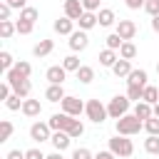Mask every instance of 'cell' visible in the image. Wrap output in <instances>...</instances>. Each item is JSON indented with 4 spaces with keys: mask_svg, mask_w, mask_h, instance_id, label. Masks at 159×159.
I'll return each instance as SVG.
<instances>
[{
    "mask_svg": "<svg viewBox=\"0 0 159 159\" xmlns=\"http://www.w3.org/2000/svg\"><path fill=\"white\" fill-rule=\"evenodd\" d=\"M142 129H144V122L134 114H124L122 119H117V134H122V137H134Z\"/></svg>",
    "mask_w": 159,
    "mask_h": 159,
    "instance_id": "1",
    "label": "cell"
},
{
    "mask_svg": "<svg viewBox=\"0 0 159 159\" xmlns=\"http://www.w3.org/2000/svg\"><path fill=\"white\" fill-rule=\"evenodd\" d=\"M109 152H112L114 157L124 159V157H132V154H134V144H132V139H129V137L117 134V137H112V139H109Z\"/></svg>",
    "mask_w": 159,
    "mask_h": 159,
    "instance_id": "2",
    "label": "cell"
},
{
    "mask_svg": "<svg viewBox=\"0 0 159 159\" xmlns=\"http://www.w3.org/2000/svg\"><path fill=\"white\" fill-rule=\"evenodd\" d=\"M129 107H132V102L127 99V94H117V97H112V99H109L107 112H109V117H112V119H122L124 114H129Z\"/></svg>",
    "mask_w": 159,
    "mask_h": 159,
    "instance_id": "3",
    "label": "cell"
},
{
    "mask_svg": "<svg viewBox=\"0 0 159 159\" xmlns=\"http://www.w3.org/2000/svg\"><path fill=\"white\" fill-rule=\"evenodd\" d=\"M84 114H87V119H89V122H94V124H102V122L109 117L107 107H104L99 99H89V102L84 104Z\"/></svg>",
    "mask_w": 159,
    "mask_h": 159,
    "instance_id": "4",
    "label": "cell"
},
{
    "mask_svg": "<svg viewBox=\"0 0 159 159\" xmlns=\"http://www.w3.org/2000/svg\"><path fill=\"white\" fill-rule=\"evenodd\" d=\"M47 124H50L52 132H70V127L75 124V117H70V114H65V112H55V114L47 119Z\"/></svg>",
    "mask_w": 159,
    "mask_h": 159,
    "instance_id": "5",
    "label": "cell"
},
{
    "mask_svg": "<svg viewBox=\"0 0 159 159\" xmlns=\"http://www.w3.org/2000/svg\"><path fill=\"white\" fill-rule=\"evenodd\" d=\"M60 104H62V112L70 114V117H80V114L84 112V102H82L80 97H72V94H67Z\"/></svg>",
    "mask_w": 159,
    "mask_h": 159,
    "instance_id": "6",
    "label": "cell"
},
{
    "mask_svg": "<svg viewBox=\"0 0 159 159\" xmlns=\"http://www.w3.org/2000/svg\"><path fill=\"white\" fill-rule=\"evenodd\" d=\"M30 139L32 142H50L52 139V129L47 122H32L30 127Z\"/></svg>",
    "mask_w": 159,
    "mask_h": 159,
    "instance_id": "7",
    "label": "cell"
},
{
    "mask_svg": "<svg viewBox=\"0 0 159 159\" xmlns=\"http://www.w3.org/2000/svg\"><path fill=\"white\" fill-rule=\"evenodd\" d=\"M114 32H117L124 42H132V40H134V35H137V22H134V20H119Z\"/></svg>",
    "mask_w": 159,
    "mask_h": 159,
    "instance_id": "8",
    "label": "cell"
},
{
    "mask_svg": "<svg viewBox=\"0 0 159 159\" xmlns=\"http://www.w3.org/2000/svg\"><path fill=\"white\" fill-rule=\"evenodd\" d=\"M87 45H89V37L84 30H75L70 35V50L72 52H82V50H87Z\"/></svg>",
    "mask_w": 159,
    "mask_h": 159,
    "instance_id": "9",
    "label": "cell"
},
{
    "mask_svg": "<svg viewBox=\"0 0 159 159\" xmlns=\"http://www.w3.org/2000/svg\"><path fill=\"white\" fill-rule=\"evenodd\" d=\"M45 77H47L50 84H65V80H67V70H65L62 65H52V67H47Z\"/></svg>",
    "mask_w": 159,
    "mask_h": 159,
    "instance_id": "10",
    "label": "cell"
},
{
    "mask_svg": "<svg viewBox=\"0 0 159 159\" xmlns=\"http://www.w3.org/2000/svg\"><path fill=\"white\" fill-rule=\"evenodd\" d=\"M84 15V5H82V0H65V17H70V20H80Z\"/></svg>",
    "mask_w": 159,
    "mask_h": 159,
    "instance_id": "11",
    "label": "cell"
},
{
    "mask_svg": "<svg viewBox=\"0 0 159 159\" xmlns=\"http://www.w3.org/2000/svg\"><path fill=\"white\" fill-rule=\"evenodd\" d=\"M52 27H55L57 35H67V37H70V35L75 32V20H70V17L62 15V17H57V20L52 22Z\"/></svg>",
    "mask_w": 159,
    "mask_h": 159,
    "instance_id": "12",
    "label": "cell"
},
{
    "mask_svg": "<svg viewBox=\"0 0 159 159\" xmlns=\"http://www.w3.org/2000/svg\"><path fill=\"white\" fill-rule=\"evenodd\" d=\"M52 147H55V152H65L70 144H72V137L67 134V132H52Z\"/></svg>",
    "mask_w": 159,
    "mask_h": 159,
    "instance_id": "13",
    "label": "cell"
},
{
    "mask_svg": "<svg viewBox=\"0 0 159 159\" xmlns=\"http://www.w3.org/2000/svg\"><path fill=\"white\" fill-rule=\"evenodd\" d=\"M127 87H147V70H132L127 77Z\"/></svg>",
    "mask_w": 159,
    "mask_h": 159,
    "instance_id": "14",
    "label": "cell"
},
{
    "mask_svg": "<svg viewBox=\"0 0 159 159\" xmlns=\"http://www.w3.org/2000/svg\"><path fill=\"white\" fill-rule=\"evenodd\" d=\"M97 60H99V65H102V67H109V70H112V67H114V62L119 60V52H117V50L104 47V50L99 52V57H97Z\"/></svg>",
    "mask_w": 159,
    "mask_h": 159,
    "instance_id": "15",
    "label": "cell"
},
{
    "mask_svg": "<svg viewBox=\"0 0 159 159\" xmlns=\"http://www.w3.org/2000/svg\"><path fill=\"white\" fill-rule=\"evenodd\" d=\"M40 112H42L40 99H30V97H27V99L22 102V114H25V117L32 119V117H40Z\"/></svg>",
    "mask_w": 159,
    "mask_h": 159,
    "instance_id": "16",
    "label": "cell"
},
{
    "mask_svg": "<svg viewBox=\"0 0 159 159\" xmlns=\"http://www.w3.org/2000/svg\"><path fill=\"white\" fill-rule=\"evenodd\" d=\"M67 94H65V87L62 84H50L47 89H45V99L47 102H62Z\"/></svg>",
    "mask_w": 159,
    "mask_h": 159,
    "instance_id": "17",
    "label": "cell"
},
{
    "mask_svg": "<svg viewBox=\"0 0 159 159\" xmlns=\"http://www.w3.org/2000/svg\"><path fill=\"white\" fill-rule=\"evenodd\" d=\"M132 114H134V117H139L142 122H147L149 117H154V107H152V104H147V102H137Z\"/></svg>",
    "mask_w": 159,
    "mask_h": 159,
    "instance_id": "18",
    "label": "cell"
},
{
    "mask_svg": "<svg viewBox=\"0 0 159 159\" xmlns=\"http://www.w3.org/2000/svg\"><path fill=\"white\" fill-rule=\"evenodd\" d=\"M97 20H99V25H102V27H112V25L117 22V15H114V10L102 7V10L97 12Z\"/></svg>",
    "mask_w": 159,
    "mask_h": 159,
    "instance_id": "19",
    "label": "cell"
},
{
    "mask_svg": "<svg viewBox=\"0 0 159 159\" xmlns=\"http://www.w3.org/2000/svg\"><path fill=\"white\" fill-rule=\"evenodd\" d=\"M52 50H55V42H52V40H40V42L32 47V55H35V57H47Z\"/></svg>",
    "mask_w": 159,
    "mask_h": 159,
    "instance_id": "20",
    "label": "cell"
},
{
    "mask_svg": "<svg viewBox=\"0 0 159 159\" xmlns=\"http://www.w3.org/2000/svg\"><path fill=\"white\" fill-rule=\"evenodd\" d=\"M77 25H80V30H92L94 25H99V20H97V12H84L80 20H77Z\"/></svg>",
    "mask_w": 159,
    "mask_h": 159,
    "instance_id": "21",
    "label": "cell"
},
{
    "mask_svg": "<svg viewBox=\"0 0 159 159\" xmlns=\"http://www.w3.org/2000/svg\"><path fill=\"white\" fill-rule=\"evenodd\" d=\"M112 72H114V77H129V72H132V62L129 60H117L114 62V67H112Z\"/></svg>",
    "mask_w": 159,
    "mask_h": 159,
    "instance_id": "22",
    "label": "cell"
},
{
    "mask_svg": "<svg viewBox=\"0 0 159 159\" xmlns=\"http://www.w3.org/2000/svg\"><path fill=\"white\" fill-rule=\"evenodd\" d=\"M142 102H147V104H157L159 102V87H154V84H147L144 87V94H142Z\"/></svg>",
    "mask_w": 159,
    "mask_h": 159,
    "instance_id": "23",
    "label": "cell"
},
{
    "mask_svg": "<svg viewBox=\"0 0 159 159\" xmlns=\"http://www.w3.org/2000/svg\"><path fill=\"white\" fill-rule=\"evenodd\" d=\"M75 75H77V80H80L82 84H89V82L94 80V67H89V65H82V67L75 72Z\"/></svg>",
    "mask_w": 159,
    "mask_h": 159,
    "instance_id": "24",
    "label": "cell"
},
{
    "mask_svg": "<svg viewBox=\"0 0 159 159\" xmlns=\"http://www.w3.org/2000/svg\"><path fill=\"white\" fill-rule=\"evenodd\" d=\"M15 32H17V25H15L12 20H2V22H0V37H2V40H10Z\"/></svg>",
    "mask_w": 159,
    "mask_h": 159,
    "instance_id": "25",
    "label": "cell"
},
{
    "mask_svg": "<svg viewBox=\"0 0 159 159\" xmlns=\"http://www.w3.org/2000/svg\"><path fill=\"white\" fill-rule=\"evenodd\" d=\"M119 57L132 62V60L137 57V45H134V42H122V47H119Z\"/></svg>",
    "mask_w": 159,
    "mask_h": 159,
    "instance_id": "26",
    "label": "cell"
},
{
    "mask_svg": "<svg viewBox=\"0 0 159 159\" xmlns=\"http://www.w3.org/2000/svg\"><path fill=\"white\" fill-rule=\"evenodd\" d=\"M12 92H15L17 97L27 99V97H30V92H32V82H30V80H22V82H17V84L12 87Z\"/></svg>",
    "mask_w": 159,
    "mask_h": 159,
    "instance_id": "27",
    "label": "cell"
},
{
    "mask_svg": "<svg viewBox=\"0 0 159 159\" xmlns=\"http://www.w3.org/2000/svg\"><path fill=\"white\" fill-rule=\"evenodd\" d=\"M12 70H15L22 80H30V75H32V65H30V62H25V60H17Z\"/></svg>",
    "mask_w": 159,
    "mask_h": 159,
    "instance_id": "28",
    "label": "cell"
},
{
    "mask_svg": "<svg viewBox=\"0 0 159 159\" xmlns=\"http://www.w3.org/2000/svg\"><path fill=\"white\" fill-rule=\"evenodd\" d=\"M12 67H15V60H12V55H10L7 50H2V52H0V70H2V72H10Z\"/></svg>",
    "mask_w": 159,
    "mask_h": 159,
    "instance_id": "29",
    "label": "cell"
},
{
    "mask_svg": "<svg viewBox=\"0 0 159 159\" xmlns=\"http://www.w3.org/2000/svg\"><path fill=\"white\" fill-rule=\"evenodd\" d=\"M62 67H65L67 72H77L82 65H80V57H77V55H67V57L62 60Z\"/></svg>",
    "mask_w": 159,
    "mask_h": 159,
    "instance_id": "30",
    "label": "cell"
},
{
    "mask_svg": "<svg viewBox=\"0 0 159 159\" xmlns=\"http://www.w3.org/2000/svg\"><path fill=\"white\" fill-rule=\"evenodd\" d=\"M12 132H15L12 122H10V119H2V122H0V142H7V139L12 137Z\"/></svg>",
    "mask_w": 159,
    "mask_h": 159,
    "instance_id": "31",
    "label": "cell"
},
{
    "mask_svg": "<svg viewBox=\"0 0 159 159\" xmlns=\"http://www.w3.org/2000/svg\"><path fill=\"white\" fill-rule=\"evenodd\" d=\"M144 152H147V154H159V137L149 134V137L144 139Z\"/></svg>",
    "mask_w": 159,
    "mask_h": 159,
    "instance_id": "32",
    "label": "cell"
},
{
    "mask_svg": "<svg viewBox=\"0 0 159 159\" xmlns=\"http://www.w3.org/2000/svg\"><path fill=\"white\" fill-rule=\"evenodd\" d=\"M22 102H25V99H22V97H17V94L12 92V94H10V99L5 102V107H7L10 112H17V109H22Z\"/></svg>",
    "mask_w": 159,
    "mask_h": 159,
    "instance_id": "33",
    "label": "cell"
},
{
    "mask_svg": "<svg viewBox=\"0 0 159 159\" xmlns=\"http://www.w3.org/2000/svg\"><path fill=\"white\" fill-rule=\"evenodd\" d=\"M142 10H144L149 17H159V0H147Z\"/></svg>",
    "mask_w": 159,
    "mask_h": 159,
    "instance_id": "34",
    "label": "cell"
},
{
    "mask_svg": "<svg viewBox=\"0 0 159 159\" xmlns=\"http://www.w3.org/2000/svg\"><path fill=\"white\" fill-rule=\"evenodd\" d=\"M144 129H147L149 134H154V137H159V117H149V119L144 122Z\"/></svg>",
    "mask_w": 159,
    "mask_h": 159,
    "instance_id": "35",
    "label": "cell"
},
{
    "mask_svg": "<svg viewBox=\"0 0 159 159\" xmlns=\"http://www.w3.org/2000/svg\"><path fill=\"white\" fill-rule=\"evenodd\" d=\"M37 7H25V10H20V20H27V22H35L37 20Z\"/></svg>",
    "mask_w": 159,
    "mask_h": 159,
    "instance_id": "36",
    "label": "cell"
},
{
    "mask_svg": "<svg viewBox=\"0 0 159 159\" xmlns=\"http://www.w3.org/2000/svg\"><path fill=\"white\" fill-rule=\"evenodd\" d=\"M122 42H124V40H122V37H119L117 32H112V35H107V47H109V50H117V52H119V47H122Z\"/></svg>",
    "mask_w": 159,
    "mask_h": 159,
    "instance_id": "37",
    "label": "cell"
},
{
    "mask_svg": "<svg viewBox=\"0 0 159 159\" xmlns=\"http://www.w3.org/2000/svg\"><path fill=\"white\" fill-rule=\"evenodd\" d=\"M142 94H144L142 87H127V99L129 102H142Z\"/></svg>",
    "mask_w": 159,
    "mask_h": 159,
    "instance_id": "38",
    "label": "cell"
},
{
    "mask_svg": "<svg viewBox=\"0 0 159 159\" xmlns=\"http://www.w3.org/2000/svg\"><path fill=\"white\" fill-rule=\"evenodd\" d=\"M15 25H17V35H30L35 27V22H27V20H17Z\"/></svg>",
    "mask_w": 159,
    "mask_h": 159,
    "instance_id": "39",
    "label": "cell"
},
{
    "mask_svg": "<svg viewBox=\"0 0 159 159\" xmlns=\"http://www.w3.org/2000/svg\"><path fill=\"white\" fill-rule=\"evenodd\" d=\"M67 134H70L72 139H77V137H82V134H84V124H82L80 119H75V124L70 127V132H67Z\"/></svg>",
    "mask_w": 159,
    "mask_h": 159,
    "instance_id": "40",
    "label": "cell"
},
{
    "mask_svg": "<svg viewBox=\"0 0 159 159\" xmlns=\"http://www.w3.org/2000/svg\"><path fill=\"white\" fill-rule=\"evenodd\" d=\"M72 159H94V154H92L87 147H77V149L72 152Z\"/></svg>",
    "mask_w": 159,
    "mask_h": 159,
    "instance_id": "41",
    "label": "cell"
},
{
    "mask_svg": "<svg viewBox=\"0 0 159 159\" xmlns=\"http://www.w3.org/2000/svg\"><path fill=\"white\" fill-rule=\"evenodd\" d=\"M99 2H102V0H82L84 12H99V10H102V7H99Z\"/></svg>",
    "mask_w": 159,
    "mask_h": 159,
    "instance_id": "42",
    "label": "cell"
},
{
    "mask_svg": "<svg viewBox=\"0 0 159 159\" xmlns=\"http://www.w3.org/2000/svg\"><path fill=\"white\" fill-rule=\"evenodd\" d=\"M10 94H12V87H10L7 82H2V84H0V99H2V102H7V99H10Z\"/></svg>",
    "mask_w": 159,
    "mask_h": 159,
    "instance_id": "43",
    "label": "cell"
},
{
    "mask_svg": "<svg viewBox=\"0 0 159 159\" xmlns=\"http://www.w3.org/2000/svg\"><path fill=\"white\" fill-rule=\"evenodd\" d=\"M45 157H47V154H42V152H40V149H35V147L25 152V159H45Z\"/></svg>",
    "mask_w": 159,
    "mask_h": 159,
    "instance_id": "44",
    "label": "cell"
},
{
    "mask_svg": "<svg viewBox=\"0 0 159 159\" xmlns=\"http://www.w3.org/2000/svg\"><path fill=\"white\" fill-rule=\"evenodd\" d=\"M10 12H12V7H10L7 2H2V5H0V22H2V20H10Z\"/></svg>",
    "mask_w": 159,
    "mask_h": 159,
    "instance_id": "45",
    "label": "cell"
},
{
    "mask_svg": "<svg viewBox=\"0 0 159 159\" xmlns=\"http://www.w3.org/2000/svg\"><path fill=\"white\" fill-rule=\"evenodd\" d=\"M5 2H7L12 10H25V7H27V0H5Z\"/></svg>",
    "mask_w": 159,
    "mask_h": 159,
    "instance_id": "46",
    "label": "cell"
},
{
    "mask_svg": "<svg viewBox=\"0 0 159 159\" xmlns=\"http://www.w3.org/2000/svg\"><path fill=\"white\" fill-rule=\"evenodd\" d=\"M144 2H147V0H124V5H127L129 10H139V7H144Z\"/></svg>",
    "mask_w": 159,
    "mask_h": 159,
    "instance_id": "47",
    "label": "cell"
},
{
    "mask_svg": "<svg viewBox=\"0 0 159 159\" xmlns=\"http://www.w3.org/2000/svg\"><path fill=\"white\" fill-rule=\"evenodd\" d=\"M5 159H25V152H20V149H10V152L5 154Z\"/></svg>",
    "mask_w": 159,
    "mask_h": 159,
    "instance_id": "48",
    "label": "cell"
},
{
    "mask_svg": "<svg viewBox=\"0 0 159 159\" xmlns=\"http://www.w3.org/2000/svg\"><path fill=\"white\" fill-rule=\"evenodd\" d=\"M94 159H117V157L107 149V152H97V154H94Z\"/></svg>",
    "mask_w": 159,
    "mask_h": 159,
    "instance_id": "49",
    "label": "cell"
},
{
    "mask_svg": "<svg viewBox=\"0 0 159 159\" xmlns=\"http://www.w3.org/2000/svg\"><path fill=\"white\" fill-rule=\"evenodd\" d=\"M152 30L159 35V17H152Z\"/></svg>",
    "mask_w": 159,
    "mask_h": 159,
    "instance_id": "50",
    "label": "cell"
},
{
    "mask_svg": "<svg viewBox=\"0 0 159 159\" xmlns=\"http://www.w3.org/2000/svg\"><path fill=\"white\" fill-rule=\"evenodd\" d=\"M45 159H62V152H52V154H47Z\"/></svg>",
    "mask_w": 159,
    "mask_h": 159,
    "instance_id": "51",
    "label": "cell"
},
{
    "mask_svg": "<svg viewBox=\"0 0 159 159\" xmlns=\"http://www.w3.org/2000/svg\"><path fill=\"white\" fill-rule=\"evenodd\" d=\"M154 117H159V102L154 104Z\"/></svg>",
    "mask_w": 159,
    "mask_h": 159,
    "instance_id": "52",
    "label": "cell"
},
{
    "mask_svg": "<svg viewBox=\"0 0 159 159\" xmlns=\"http://www.w3.org/2000/svg\"><path fill=\"white\" fill-rule=\"evenodd\" d=\"M157 72H159V62H157Z\"/></svg>",
    "mask_w": 159,
    "mask_h": 159,
    "instance_id": "53",
    "label": "cell"
}]
</instances>
